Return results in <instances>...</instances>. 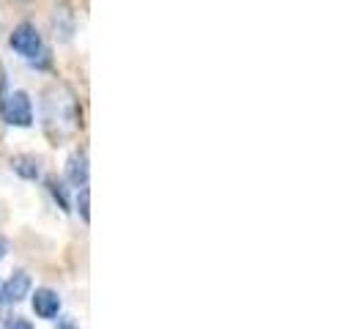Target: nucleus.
<instances>
[{"label":"nucleus","mask_w":364,"mask_h":329,"mask_svg":"<svg viewBox=\"0 0 364 329\" xmlns=\"http://www.w3.org/2000/svg\"><path fill=\"white\" fill-rule=\"evenodd\" d=\"M41 127L44 135L53 140V146H63L66 140H72L74 135L80 132V105L74 99V93L66 85H47L41 91Z\"/></svg>","instance_id":"f257e3e1"},{"label":"nucleus","mask_w":364,"mask_h":329,"mask_svg":"<svg viewBox=\"0 0 364 329\" xmlns=\"http://www.w3.org/2000/svg\"><path fill=\"white\" fill-rule=\"evenodd\" d=\"M0 113H3V121L11 124V127H31L33 124V102L25 91H11L3 105H0Z\"/></svg>","instance_id":"f03ea898"},{"label":"nucleus","mask_w":364,"mask_h":329,"mask_svg":"<svg viewBox=\"0 0 364 329\" xmlns=\"http://www.w3.org/2000/svg\"><path fill=\"white\" fill-rule=\"evenodd\" d=\"M9 44H11V50L17 55H22V58H36L38 53H41V36H38V31L33 28V25H19V28H14V33H11V38H9Z\"/></svg>","instance_id":"7ed1b4c3"},{"label":"nucleus","mask_w":364,"mask_h":329,"mask_svg":"<svg viewBox=\"0 0 364 329\" xmlns=\"http://www.w3.org/2000/svg\"><path fill=\"white\" fill-rule=\"evenodd\" d=\"M31 293V274L14 272L0 286V302H22Z\"/></svg>","instance_id":"20e7f679"},{"label":"nucleus","mask_w":364,"mask_h":329,"mask_svg":"<svg viewBox=\"0 0 364 329\" xmlns=\"http://www.w3.org/2000/svg\"><path fill=\"white\" fill-rule=\"evenodd\" d=\"M33 310L38 318H55L60 310V296L50 288H36L33 293Z\"/></svg>","instance_id":"39448f33"},{"label":"nucleus","mask_w":364,"mask_h":329,"mask_svg":"<svg viewBox=\"0 0 364 329\" xmlns=\"http://www.w3.org/2000/svg\"><path fill=\"white\" fill-rule=\"evenodd\" d=\"M66 179L74 184V187H85L88 184V157L85 151H74L66 162Z\"/></svg>","instance_id":"423d86ee"},{"label":"nucleus","mask_w":364,"mask_h":329,"mask_svg":"<svg viewBox=\"0 0 364 329\" xmlns=\"http://www.w3.org/2000/svg\"><path fill=\"white\" fill-rule=\"evenodd\" d=\"M11 170L17 173L19 179L36 182L38 176H41V162L33 154H17V157H11Z\"/></svg>","instance_id":"0eeeda50"},{"label":"nucleus","mask_w":364,"mask_h":329,"mask_svg":"<svg viewBox=\"0 0 364 329\" xmlns=\"http://www.w3.org/2000/svg\"><path fill=\"white\" fill-rule=\"evenodd\" d=\"M53 28H55V36H60L63 41L66 38H72L74 33V14L69 11V6H58L55 9V14H53Z\"/></svg>","instance_id":"6e6552de"},{"label":"nucleus","mask_w":364,"mask_h":329,"mask_svg":"<svg viewBox=\"0 0 364 329\" xmlns=\"http://www.w3.org/2000/svg\"><path fill=\"white\" fill-rule=\"evenodd\" d=\"M88 203H91V192H88V189L82 187V189H80V195H77V212H80V217L85 219V222L91 219V212H88Z\"/></svg>","instance_id":"1a4fd4ad"},{"label":"nucleus","mask_w":364,"mask_h":329,"mask_svg":"<svg viewBox=\"0 0 364 329\" xmlns=\"http://www.w3.org/2000/svg\"><path fill=\"white\" fill-rule=\"evenodd\" d=\"M50 192L55 195V201L60 203V209H69V201H66V192H63V184H60V182H50Z\"/></svg>","instance_id":"9d476101"},{"label":"nucleus","mask_w":364,"mask_h":329,"mask_svg":"<svg viewBox=\"0 0 364 329\" xmlns=\"http://www.w3.org/2000/svg\"><path fill=\"white\" fill-rule=\"evenodd\" d=\"M9 329H33V324L25 318H14V321H9Z\"/></svg>","instance_id":"9b49d317"},{"label":"nucleus","mask_w":364,"mask_h":329,"mask_svg":"<svg viewBox=\"0 0 364 329\" xmlns=\"http://www.w3.org/2000/svg\"><path fill=\"white\" fill-rule=\"evenodd\" d=\"M58 329H80V327L74 324L72 318H60V321H58Z\"/></svg>","instance_id":"f8f14e48"},{"label":"nucleus","mask_w":364,"mask_h":329,"mask_svg":"<svg viewBox=\"0 0 364 329\" xmlns=\"http://www.w3.org/2000/svg\"><path fill=\"white\" fill-rule=\"evenodd\" d=\"M6 253H9V244H6V241H3V239H0V261H3V258H6Z\"/></svg>","instance_id":"ddd939ff"},{"label":"nucleus","mask_w":364,"mask_h":329,"mask_svg":"<svg viewBox=\"0 0 364 329\" xmlns=\"http://www.w3.org/2000/svg\"><path fill=\"white\" fill-rule=\"evenodd\" d=\"M17 3H25V0H17Z\"/></svg>","instance_id":"4468645a"}]
</instances>
